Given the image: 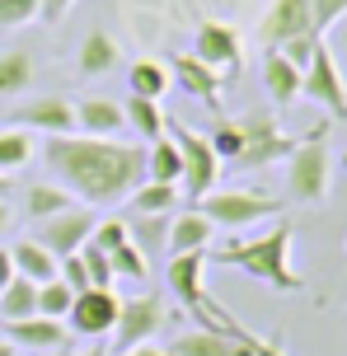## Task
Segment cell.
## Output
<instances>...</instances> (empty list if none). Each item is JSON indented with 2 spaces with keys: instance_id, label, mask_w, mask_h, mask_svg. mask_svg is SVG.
Listing matches in <instances>:
<instances>
[{
  "instance_id": "6da1fadb",
  "label": "cell",
  "mask_w": 347,
  "mask_h": 356,
  "mask_svg": "<svg viewBox=\"0 0 347 356\" xmlns=\"http://www.w3.org/2000/svg\"><path fill=\"white\" fill-rule=\"evenodd\" d=\"M42 160L56 183L85 207H113L146 178V150L108 136H47Z\"/></svg>"
},
{
  "instance_id": "7a4b0ae2",
  "label": "cell",
  "mask_w": 347,
  "mask_h": 356,
  "mask_svg": "<svg viewBox=\"0 0 347 356\" xmlns=\"http://www.w3.org/2000/svg\"><path fill=\"white\" fill-rule=\"evenodd\" d=\"M291 220H277L268 234H258V239H235V244H225V249H207V258H216L225 267H239L244 277H254V282L273 286V291H300V272L291 267Z\"/></svg>"
},
{
  "instance_id": "3957f363",
  "label": "cell",
  "mask_w": 347,
  "mask_h": 356,
  "mask_svg": "<svg viewBox=\"0 0 347 356\" xmlns=\"http://www.w3.org/2000/svg\"><path fill=\"white\" fill-rule=\"evenodd\" d=\"M333 183V155H329V122L310 127L305 141H296V150L287 155V197L300 207H314L329 197Z\"/></svg>"
},
{
  "instance_id": "277c9868",
  "label": "cell",
  "mask_w": 347,
  "mask_h": 356,
  "mask_svg": "<svg viewBox=\"0 0 347 356\" xmlns=\"http://www.w3.org/2000/svg\"><path fill=\"white\" fill-rule=\"evenodd\" d=\"M169 131V141L179 145V155H183V178H179V193L188 197V207H197L207 193H216V178H220V160H216V150L207 145V136H193L188 127H174L165 122Z\"/></svg>"
},
{
  "instance_id": "5b68a950",
  "label": "cell",
  "mask_w": 347,
  "mask_h": 356,
  "mask_svg": "<svg viewBox=\"0 0 347 356\" xmlns=\"http://www.w3.org/2000/svg\"><path fill=\"white\" fill-rule=\"evenodd\" d=\"M300 94L314 99L333 122H347V80H343V66H338V56H333L329 38L314 47L310 66L300 71Z\"/></svg>"
},
{
  "instance_id": "8992f818",
  "label": "cell",
  "mask_w": 347,
  "mask_h": 356,
  "mask_svg": "<svg viewBox=\"0 0 347 356\" xmlns=\"http://www.w3.org/2000/svg\"><path fill=\"white\" fill-rule=\"evenodd\" d=\"M197 211L211 220V225H225V230H244V225H258V220H273L282 207H277L268 193H249V188H230V193H207L197 202Z\"/></svg>"
},
{
  "instance_id": "52a82bcc",
  "label": "cell",
  "mask_w": 347,
  "mask_h": 356,
  "mask_svg": "<svg viewBox=\"0 0 347 356\" xmlns=\"http://www.w3.org/2000/svg\"><path fill=\"white\" fill-rule=\"evenodd\" d=\"M239 131H244V150H239V160L235 169H263V164H277V160H287L296 150V141L277 127L273 113H244V118H235Z\"/></svg>"
},
{
  "instance_id": "ba28073f",
  "label": "cell",
  "mask_w": 347,
  "mask_h": 356,
  "mask_svg": "<svg viewBox=\"0 0 347 356\" xmlns=\"http://www.w3.org/2000/svg\"><path fill=\"white\" fill-rule=\"evenodd\" d=\"M165 328V305L160 296H131V300H118V323H113V347L108 352H131L141 342H155V333Z\"/></svg>"
},
{
  "instance_id": "9c48e42d",
  "label": "cell",
  "mask_w": 347,
  "mask_h": 356,
  "mask_svg": "<svg viewBox=\"0 0 347 356\" xmlns=\"http://www.w3.org/2000/svg\"><path fill=\"white\" fill-rule=\"evenodd\" d=\"M113 323H118V296L108 286H85L75 291V305L66 314V328L80 333V338H108Z\"/></svg>"
},
{
  "instance_id": "30bf717a",
  "label": "cell",
  "mask_w": 347,
  "mask_h": 356,
  "mask_svg": "<svg viewBox=\"0 0 347 356\" xmlns=\"http://www.w3.org/2000/svg\"><path fill=\"white\" fill-rule=\"evenodd\" d=\"M42 230H38V244L52 253V258H71L80 253V244H90L94 225H99V216L90 207H71V211L52 216V220H38Z\"/></svg>"
},
{
  "instance_id": "8fae6325",
  "label": "cell",
  "mask_w": 347,
  "mask_h": 356,
  "mask_svg": "<svg viewBox=\"0 0 347 356\" xmlns=\"http://www.w3.org/2000/svg\"><path fill=\"white\" fill-rule=\"evenodd\" d=\"M15 127H24V131H47V136H71L75 104L66 94H38V99L15 108Z\"/></svg>"
},
{
  "instance_id": "7c38bea8",
  "label": "cell",
  "mask_w": 347,
  "mask_h": 356,
  "mask_svg": "<svg viewBox=\"0 0 347 356\" xmlns=\"http://www.w3.org/2000/svg\"><path fill=\"white\" fill-rule=\"evenodd\" d=\"M5 342L15 347V352H33V356H47V352H66V342H71V328L61 319H15L5 323Z\"/></svg>"
},
{
  "instance_id": "4fadbf2b",
  "label": "cell",
  "mask_w": 347,
  "mask_h": 356,
  "mask_svg": "<svg viewBox=\"0 0 347 356\" xmlns=\"http://www.w3.org/2000/svg\"><path fill=\"white\" fill-rule=\"evenodd\" d=\"M258 33H263V47H282V42H291V38H314L310 0H273L268 15H263V24H258Z\"/></svg>"
},
{
  "instance_id": "5bb4252c",
  "label": "cell",
  "mask_w": 347,
  "mask_h": 356,
  "mask_svg": "<svg viewBox=\"0 0 347 356\" xmlns=\"http://www.w3.org/2000/svg\"><path fill=\"white\" fill-rule=\"evenodd\" d=\"M193 56H197L202 66H211V71H239V33L235 29H225L216 19H202L197 24V38H193Z\"/></svg>"
},
{
  "instance_id": "9a60e30c",
  "label": "cell",
  "mask_w": 347,
  "mask_h": 356,
  "mask_svg": "<svg viewBox=\"0 0 347 356\" xmlns=\"http://www.w3.org/2000/svg\"><path fill=\"white\" fill-rule=\"evenodd\" d=\"M169 80H179L183 94H197L207 108L220 104V75L211 71V66H202L193 52L188 56H169Z\"/></svg>"
},
{
  "instance_id": "2e32d148",
  "label": "cell",
  "mask_w": 347,
  "mask_h": 356,
  "mask_svg": "<svg viewBox=\"0 0 347 356\" xmlns=\"http://www.w3.org/2000/svg\"><path fill=\"white\" fill-rule=\"evenodd\" d=\"M211 234H216V225H211L197 207H188V211H179L169 220V244L165 249H169V258H174V253H207L211 249Z\"/></svg>"
},
{
  "instance_id": "e0dca14e",
  "label": "cell",
  "mask_w": 347,
  "mask_h": 356,
  "mask_svg": "<svg viewBox=\"0 0 347 356\" xmlns=\"http://www.w3.org/2000/svg\"><path fill=\"white\" fill-rule=\"evenodd\" d=\"M169 352L174 356H254V347L225 338V333H211V328H188L169 342Z\"/></svg>"
},
{
  "instance_id": "ac0fdd59",
  "label": "cell",
  "mask_w": 347,
  "mask_h": 356,
  "mask_svg": "<svg viewBox=\"0 0 347 356\" xmlns=\"http://www.w3.org/2000/svg\"><path fill=\"white\" fill-rule=\"evenodd\" d=\"M263 89H268V99H273L277 108H291L296 99H300V71H296L277 47L263 52Z\"/></svg>"
},
{
  "instance_id": "d6986e66",
  "label": "cell",
  "mask_w": 347,
  "mask_h": 356,
  "mask_svg": "<svg viewBox=\"0 0 347 356\" xmlns=\"http://www.w3.org/2000/svg\"><path fill=\"white\" fill-rule=\"evenodd\" d=\"M118 38L104 33V29H94V33H85V42H80V56H75V66H80V75L85 80H99V75L118 71Z\"/></svg>"
},
{
  "instance_id": "ffe728a7",
  "label": "cell",
  "mask_w": 347,
  "mask_h": 356,
  "mask_svg": "<svg viewBox=\"0 0 347 356\" xmlns=\"http://www.w3.org/2000/svg\"><path fill=\"white\" fill-rule=\"evenodd\" d=\"M10 258H15V272L24 277V282H56V267H61V258H52V253L42 249L38 239H19L15 249H10Z\"/></svg>"
},
{
  "instance_id": "44dd1931",
  "label": "cell",
  "mask_w": 347,
  "mask_h": 356,
  "mask_svg": "<svg viewBox=\"0 0 347 356\" xmlns=\"http://www.w3.org/2000/svg\"><path fill=\"white\" fill-rule=\"evenodd\" d=\"M71 207H80L61 183H33L29 193H24V211H29V220H52V216L71 211Z\"/></svg>"
},
{
  "instance_id": "7402d4cb",
  "label": "cell",
  "mask_w": 347,
  "mask_h": 356,
  "mask_svg": "<svg viewBox=\"0 0 347 356\" xmlns=\"http://www.w3.org/2000/svg\"><path fill=\"white\" fill-rule=\"evenodd\" d=\"M38 75V61L29 47H10V52H0V99H10V94H24V89L33 85Z\"/></svg>"
},
{
  "instance_id": "603a6c76",
  "label": "cell",
  "mask_w": 347,
  "mask_h": 356,
  "mask_svg": "<svg viewBox=\"0 0 347 356\" xmlns=\"http://www.w3.org/2000/svg\"><path fill=\"white\" fill-rule=\"evenodd\" d=\"M75 122L85 127V131H94V136H108V131H122V127H127V118H122V108L108 104V99H80Z\"/></svg>"
},
{
  "instance_id": "cb8c5ba5",
  "label": "cell",
  "mask_w": 347,
  "mask_h": 356,
  "mask_svg": "<svg viewBox=\"0 0 347 356\" xmlns=\"http://www.w3.org/2000/svg\"><path fill=\"white\" fill-rule=\"evenodd\" d=\"M146 174H150V183H179V178H183V155H179V145L169 141V131L150 141V150H146Z\"/></svg>"
},
{
  "instance_id": "d4e9b609",
  "label": "cell",
  "mask_w": 347,
  "mask_h": 356,
  "mask_svg": "<svg viewBox=\"0 0 347 356\" xmlns=\"http://www.w3.org/2000/svg\"><path fill=\"white\" fill-rule=\"evenodd\" d=\"M127 89L131 99H150V104H160L169 94V66H160V61H136L127 71Z\"/></svg>"
},
{
  "instance_id": "484cf974",
  "label": "cell",
  "mask_w": 347,
  "mask_h": 356,
  "mask_svg": "<svg viewBox=\"0 0 347 356\" xmlns=\"http://www.w3.org/2000/svg\"><path fill=\"white\" fill-rule=\"evenodd\" d=\"M33 314H38V282L15 277V282L0 291V319L15 323V319H33Z\"/></svg>"
},
{
  "instance_id": "4316f807",
  "label": "cell",
  "mask_w": 347,
  "mask_h": 356,
  "mask_svg": "<svg viewBox=\"0 0 347 356\" xmlns=\"http://www.w3.org/2000/svg\"><path fill=\"white\" fill-rule=\"evenodd\" d=\"M122 118H127V127L136 131V136H141V141H155V136H165V113H160V104H150V99H127Z\"/></svg>"
},
{
  "instance_id": "83f0119b",
  "label": "cell",
  "mask_w": 347,
  "mask_h": 356,
  "mask_svg": "<svg viewBox=\"0 0 347 356\" xmlns=\"http://www.w3.org/2000/svg\"><path fill=\"white\" fill-rule=\"evenodd\" d=\"M33 136L24 131V127H10V131H0V174H15L24 164L33 160Z\"/></svg>"
},
{
  "instance_id": "f1b7e54d",
  "label": "cell",
  "mask_w": 347,
  "mask_h": 356,
  "mask_svg": "<svg viewBox=\"0 0 347 356\" xmlns=\"http://www.w3.org/2000/svg\"><path fill=\"white\" fill-rule=\"evenodd\" d=\"M174 202H179V183H141L131 193V207L141 216H165Z\"/></svg>"
},
{
  "instance_id": "f546056e",
  "label": "cell",
  "mask_w": 347,
  "mask_h": 356,
  "mask_svg": "<svg viewBox=\"0 0 347 356\" xmlns=\"http://www.w3.org/2000/svg\"><path fill=\"white\" fill-rule=\"evenodd\" d=\"M127 234H131V244H136L141 253L165 249V244H169V220H165V216H141V211H136V220L127 225Z\"/></svg>"
},
{
  "instance_id": "4dcf8cb0",
  "label": "cell",
  "mask_w": 347,
  "mask_h": 356,
  "mask_svg": "<svg viewBox=\"0 0 347 356\" xmlns=\"http://www.w3.org/2000/svg\"><path fill=\"white\" fill-rule=\"evenodd\" d=\"M71 305H75V291L66 282H42L38 286V314H42V319H61L66 323Z\"/></svg>"
},
{
  "instance_id": "1f68e13d",
  "label": "cell",
  "mask_w": 347,
  "mask_h": 356,
  "mask_svg": "<svg viewBox=\"0 0 347 356\" xmlns=\"http://www.w3.org/2000/svg\"><path fill=\"white\" fill-rule=\"evenodd\" d=\"M207 145L216 150V160L235 164L239 150H244V131H239V122H230V118H216V127H211V136H207Z\"/></svg>"
},
{
  "instance_id": "d6a6232c",
  "label": "cell",
  "mask_w": 347,
  "mask_h": 356,
  "mask_svg": "<svg viewBox=\"0 0 347 356\" xmlns=\"http://www.w3.org/2000/svg\"><path fill=\"white\" fill-rule=\"evenodd\" d=\"M108 267H113V277H127V282H141L146 277V253L136 249V244H118V249H108Z\"/></svg>"
},
{
  "instance_id": "836d02e7",
  "label": "cell",
  "mask_w": 347,
  "mask_h": 356,
  "mask_svg": "<svg viewBox=\"0 0 347 356\" xmlns=\"http://www.w3.org/2000/svg\"><path fill=\"white\" fill-rule=\"evenodd\" d=\"M347 15V0H310V29L314 38H329V29Z\"/></svg>"
},
{
  "instance_id": "e575fe53",
  "label": "cell",
  "mask_w": 347,
  "mask_h": 356,
  "mask_svg": "<svg viewBox=\"0 0 347 356\" xmlns=\"http://www.w3.org/2000/svg\"><path fill=\"white\" fill-rule=\"evenodd\" d=\"M38 10L42 0H0V29H24L38 19Z\"/></svg>"
},
{
  "instance_id": "d590c367",
  "label": "cell",
  "mask_w": 347,
  "mask_h": 356,
  "mask_svg": "<svg viewBox=\"0 0 347 356\" xmlns=\"http://www.w3.org/2000/svg\"><path fill=\"white\" fill-rule=\"evenodd\" d=\"M80 263L90 272V286H108L113 282V267H108V253L94 249V244H80Z\"/></svg>"
},
{
  "instance_id": "8d00e7d4",
  "label": "cell",
  "mask_w": 347,
  "mask_h": 356,
  "mask_svg": "<svg viewBox=\"0 0 347 356\" xmlns=\"http://www.w3.org/2000/svg\"><path fill=\"white\" fill-rule=\"evenodd\" d=\"M131 234H127V225H122V220H118V216H113V220H99V225H94V234H90V244L94 249H118V244H127Z\"/></svg>"
},
{
  "instance_id": "74e56055",
  "label": "cell",
  "mask_w": 347,
  "mask_h": 356,
  "mask_svg": "<svg viewBox=\"0 0 347 356\" xmlns=\"http://www.w3.org/2000/svg\"><path fill=\"white\" fill-rule=\"evenodd\" d=\"M56 282H66L71 291H85V286H90V272H85V263H80V253L61 258V267H56Z\"/></svg>"
},
{
  "instance_id": "f35d334b",
  "label": "cell",
  "mask_w": 347,
  "mask_h": 356,
  "mask_svg": "<svg viewBox=\"0 0 347 356\" xmlns=\"http://www.w3.org/2000/svg\"><path fill=\"white\" fill-rule=\"evenodd\" d=\"M71 5H75V0H42V10H38V15H42V24H61Z\"/></svg>"
},
{
  "instance_id": "ab89813d",
  "label": "cell",
  "mask_w": 347,
  "mask_h": 356,
  "mask_svg": "<svg viewBox=\"0 0 347 356\" xmlns=\"http://www.w3.org/2000/svg\"><path fill=\"white\" fill-rule=\"evenodd\" d=\"M15 277H19V272H15V258H10V249H0V291L15 282Z\"/></svg>"
},
{
  "instance_id": "60d3db41",
  "label": "cell",
  "mask_w": 347,
  "mask_h": 356,
  "mask_svg": "<svg viewBox=\"0 0 347 356\" xmlns=\"http://www.w3.org/2000/svg\"><path fill=\"white\" fill-rule=\"evenodd\" d=\"M118 356H174L169 347H155V342H141V347H131V352H118Z\"/></svg>"
},
{
  "instance_id": "b9f144b4",
  "label": "cell",
  "mask_w": 347,
  "mask_h": 356,
  "mask_svg": "<svg viewBox=\"0 0 347 356\" xmlns=\"http://www.w3.org/2000/svg\"><path fill=\"white\" fill-rule=\"evenodd\" d=\"M10 230V211H5V202H0V234Z\"/></svg>"
},
{
  "instance_id": "7bdbcfd3",
  "label": "cell",
  "mask_w": 347,
  "mask_h": 356,
  "mask_svg": "<svg viewBox=\"0 0 347 356\" xmlns=\"http://www.w3.org/2000/svg\"><path fill=\"white\" fill-rule=\"evenodd\" d=\"M80 356H113L108 347H90V352H80Z\"/></svg>"
},
{
  "instance_id": "ee69618b",
  "label": "cell",
  "mask_w": 347,
  "mask_h": 356,
  "mask_svg": "<svg viewBox=\"0 0 347 356\" xmlns=\"http://www.w3.org/2000/svg\"><path fill=\"white\" fill-rule=\"evenodd\" d=\"M5 193H10V174H0V202H5Z\"/></svg>"
},
{
  "instance_id": "f6af8a7d",
  "label": "cell",
  "mask_w": 347,
  "mask_h": 356,
  "mask_svg": "<svg viewBox=\"0 0 347 356\" xmlns=\"http://www.w3.org/2000/svg\"><path fill=\"white\" fill-rule=\"evenodd\" d=\"M0 356H15V347H10V342L0 338Z\"/></svg>"
},
{
  "instance_id": "bcb514c9",
  "label": "cell",
  "mask_w": 347,
  "mask_h": 356,
  "mask_svg": "<svg viewBox=\"0 0 347 356\" xmlns=\"http://www.w3.org/2000/svg\"><path fill=\"white\" fill-rule=\"evenodd\" d=\"M343 174H347V150H343Z\"/></svg>"
},
{
  "instance_id": "7dc6e473",
  "label": "cell",
  "mask_w": 347,
  "mask_h": 356,
  "mask_svg": "<svg viewBox=\"0 0 347 356\" xmlns=\"http://www.w3.org/2000/svg\"><path fill=\"white\" fill-rule=\"evenodd\" d=\"M47 356H66V352H47Z\"/></svg>"
}]
</instances>
